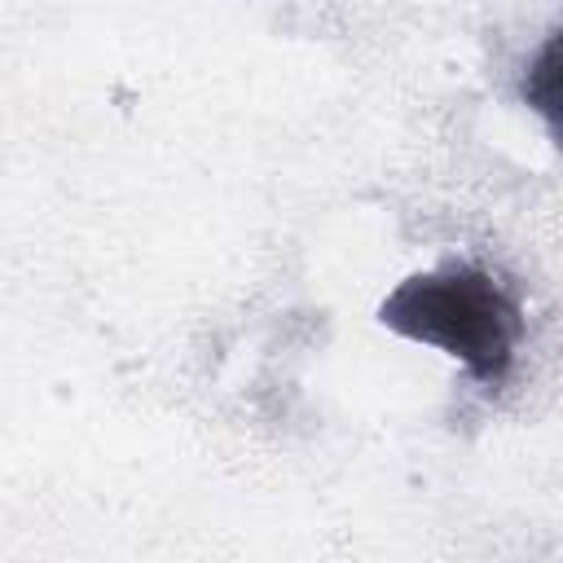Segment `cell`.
<instances>
[{"mask_svg": "<svg viewBox=\"0 0 563 563\" xmlns=\"http://www.w3.org/2000/svg\"><path fill=\"white\" fill-rule=\"evenodd\" d=\"M378 317L396 334L449 352L488 387L501 383L515 361L519 308L484 268H444L409 277L387 295Z\"/></svg>", "mask_w": 563, "mask_h": 563, "instance_id": "6da1fadb", "label": "cell"}, {"mask_svg": "<svg viewBox=\"0 0 563 563\" xmlns=\"http://www.w3.org/2000/svg\"><path fill=\"white\" fill-rule=\"evenodd\" d=\"M523 97H528V106L541 110L550 123L559 119V40H545V48L537 53V62L528 66Z\"/></svg>", "mask_w": 563, "mask_h": 563, "instance_id": "7a4b0ae2", "label": "cell"}]
</instances>
